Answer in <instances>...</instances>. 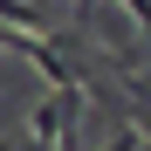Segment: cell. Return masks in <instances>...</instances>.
<instances>
[{"mask_svg":"<svg viewBox=\"0 0 151 151\" xmlns=\"http://www.w3.org/2000/svg\"><path fill=\"white\" fill-rule=\"evenodd\" d=\"M103 151H144V131H117V137H110Z\"/></svg>","mask_w":151,"mask_h":151,"instance_id":"obj_1","label":"cell"},{"mask_svg":"<svg viewBox=\"0 0 151 151\" xmlns=\"http://www.w3.org/2000/svg\"><path fill=\"white\" fill-rule=\"evenodd\" d=\"M131 7V21H144V35H151V0H124Z\"/></svg>","mask_w":151,"mask_h":151,"instance_id":"obj_2","label":"cell"},{"mask_svg":"<svg viewBox=\"0 0 151 151\" xmlns=\"http://www.w3.org/2000/svg\"><path fill=\"white\" fill-rule=\"evenodd\" d=\"M144 151H151V131H144Z\"/></svg>","mask_w":151,"mask_h":151,"instance_id":"obj_3","label":"cell"}]
</instances>
